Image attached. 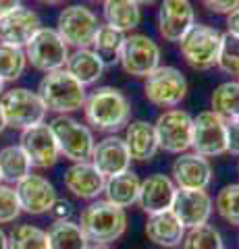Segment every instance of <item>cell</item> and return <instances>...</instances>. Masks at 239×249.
<instances>
[{
	"label": "cell",
	"instance_id": "f546056e",
	"mask_svg": "<svg viewBox=\"0 0 239 249\" xmlns=\"http://www.w3.org/2000/svg\"><path fill=\"white\" fill-rule=\"evenodd\" d=\"M210 106L212 112L221 114L225 121L239 119V81H225L214 88Z\"/></svg>",
	"mask_w": 239,
	"mask_h": 249
},
{
	"label": "cell",
	"instance_id": "7402d4cb",
	"mask_svg": "<svg viewBox=\"0 0 239 249\" xmlns=\"http://www.w3.org/2000/svg\"><path fill=\"white\" fill-rule=\"evenodd\" d=\"M123 142L127 145L129 158L137 160V162H148L152 160L158 147V139H156V131H154V123H148L144 119H135L129 121L125 127V137Z\"/></svg>",
	"mask_w": 239,
	"mask_h": 249
},
{
	"label": "cell",
	"instance_id": "74e56055",
	"mask_svg": "<svg viewBox=\"0 0 239 249\" xmlns=\"http://www.w3.org/2000/svg\"><path fill=\"white\" fill-rule=\"evenodd\" d=\"M202 2L208 11L217 15H229L239 6V0H202Z\"/></svg>",
	"mask_w": 239,
	"mask_h": 249
},
{
	"label": "cell",
	"instance_id": "f1b7e54d",
	"mask_svg": "<svg viewBox=\"0 0 239 249\" xmlns=\"http://www.w3.org/2000/svg\"><path fill=\"white\" fill-rule=\"evenodd\" d=\"M123 42H125V34H121V31L112 29L110 25L104 23V25L98 27L90 48L104 60V65H112V62H119Z\"/></svg>",
	"mask_w": 239,
	"mask_h": 249
},
{
	"label": "cell",
	"instance_id": "3957f363",
	"mask_svg": "<svg viewBox=\"0 0 239 249\" xmlns=\"http://www.w3.org/2000/svg\"><path fill=\"white\" fill-rule=\"evenodd\" d=\"M37 96L42 98L46 110L69 114L81 110L86 104L88 91L67 69H58V71L44 73L40 85H37Z\"/></svg>",
	"mask_w": 239,
	"mask_h": 249
},
{
	"label": "cell",
	"instance_id": "4316f807",
	"mask_svg": "<svg viewBox=\"0 0 239 249\" xmlns=\"http://www.w3.org/2000/svg\"><path fill=\"white\" fill-rule=\"evenodd\" d=\"M48 249H88L90 241L81 227L71 220H55L46 231Z\"/></svg>",
	"mask_w": 239,
	"mask_h": 249
},
{
	"label": "cell",
	"instance_id": "4fadbf2b",
	"mask_svg": "<svg viewBox=\"0 0 239 249\" xmlns=\"http://www.w3.org/2000/svg\"><path fill=\"white\" fill-rule=\"evenodd\" d=\"M15 193H17L21 212L32 216L50 214L52 206L58 199L55 185L42 175H27L23 181L15 185Z\"/></svg>",
	"mask_w": 239,
	"mask_h": 249
},
{
	"label": "cell",
	"instance_id": "bcb514c9",
	"mask_svg": "<svg viewBox=\"0 0 239 249\" xmlns=\"http://www.w3.org/2000/svg\"><path fill=\"white\" fill-rule=\"evenodd\" d=\"M88 249H112V247H109V245H90Z\"/></svg>",
	"mask_w": 239,
	"mask_h": 249
},
{
	"label": "cell",
	"instance_id": "ee69618b",
	"mask_svg": "<svg viewBox=\"0 0 239 249\" xmlns=\"http://www.w3.org/2000/svg\"><path fill=\"white\" fill-rule=\"evenodd\" d=\"M40 4H48V6H55V4H60L63 0H37Z\"/></svg>",
	"mask_w": 239,
	"mask_h": 249
},
{
	"label": "cell",
	"instance_id": "30bf717a",
	"mask_svg": "<svg viewBox=\"0 0 239 249\" xmlns=\"http://www.w3.org/2000/svg\"><path fill=\"white\" fill-rule=\"evenodd\" d=\"M144 96L160 108H175L187 96V79L177 67L160 65L144 81Z\"/></svg>",
	"mask_w": 239,
	"mask_h": 249
},
{
	"label": "cell",
	"instance_id": "6da1fadb",
	"mask_svg": "<svg viewBox=\"0 0 239 249\" xmlns=\"http://www.w3.org/2000/svg\"><path fill=\"white\" fill-rule=\"evenodd\" d=\"M83 112H86L88 124L104 133H117L125 129L131 121V104L127 96L110 85L92 91L86 98Z\"/></svg>",
	"mask_w": 239,
	"mask_h": 249
},
{
	"label": "cell",
	"instance_id": "ac0fdd59",
	"mask_svg": "<svg viewBox=\"0 0 239 249\" xmlns=\"http://www.w3.org/2000/svg\"><path fill=\"white\" fill-rule=\"evenodd\" d=\"M90 162L98 168V173L104 178L117 177L121 173H127L131 166V158L127 152V145L123 142V137L109 135L94 145Z\"/></svg>",
	"mask_w": 239,
	"mask_h": 249
},
{
	"label": "cell",
	"instance_id": "d6986e66",
	"mask_svg": "<svg viewBox=\"0 0 239 249\" xmlns=\"http://www.w3.org/2000/svg\"><path fill=\"white\" fill-rule=\"evenodd\" d=\"M40 27H42L40 15L27 9V6H19L17 11H13L0 19V42L17 46V48H25L29 40L40 31Z\"/></svg>",
	"mask_w": 239,
	"mask_h": 249
},
{
	"label": "cell",
	"instance_id": "cb8c5ba5",
	"mask_svg": "<svg viewBox=\"0 0 239 249\" xmlns=\"http://www.w3.org/2000/svg\"><path fill=\"white\" fill-rule=\"evenodd\" d=\"M65 69L83 85V88H88V85H94L100 77L104 75L106 65L92 48H79V50H73L69 54Z\"/></svg>",
	"mask_w": 239,
	"mask_h": 249
},
{
	"label": "cell",
	"instance_id": "9a60e30c",
	"mask_svg": "<svg viewBox=\"0 0 239 249\" xmlns=\"http://www.w3.org/2000/svg\"><path fill=\"white\" fill-rule=\"evenodd\" d=\"M19 145L23 147V152L27 154L32 166H37V168L55 166L58 156H60L56 139L52 135V129L48 123H40V124H36V127L21 131Z\"/></svg>",
	"mask_w": 239,
	"mask_h": 249
},
{
	"label": "cell",
	"instance_id": "ba28073f",
	"mask_svg": "<svg viewBox=\"0 0 239 249\" xmlns=\"http://www.w3.org/2000/svg\"><path fill=\"white\" fill-rule=\"evenodd\" d=\"M100 27L98 15L88 9L86 4H71L65 6L56 17V34L63 42L71 48H90L94 36Z\"/></svg>",
	"mask_w": 239,
	"mask_h": 249
},
{
	"label": "cell",
	"instance_id": "60d3db41",
	"mask_svg": "<svg viewBox=\"0 0 239 249\" xmlns=\"http://www.w3.org/2000/svg\"><path fill=\"white\" fill-rule=\"evenodd\" d=\"M19 6H23L21 0H0V19L6 17V15L13 11H17Z\"/></svg>",
	"mask_w": 239,
	"mask_h": 249
},
{
	"label": "cell",
	"instance_id": "c3c4849f",
	"mask_svg": "<svg viewBox=\"0 0 239 249\" xmlns=\"http://www.w3.org/2000/svg\"><path fill=\"white\" fill-rule=\"evenodd\" d=\"M92 2H104V0H92Z\"/></svg>",
	"mask_w": 239,
	"mask_h": 249
},
{
	"label": "cell",
	"instance_id": "2e32d148",
	"mask_svg": "<svg viewBox=\"0 0 239 249\" xmlns=\"http://www.w3.org/2000/svg\"><path fill=\"white\" fill-rule=\"evenodd\" d=\"M214 201L206 189H177L171 212L185 229L206 224L212 214Z\"/></svg>",
	"mask_w": 239,
	"mask_h": 249
},
{
	"label": "cell",
	"instance_id": "1f68e13d",
	"mask_svg": "<svg viewBox=\"0 0 239 249\" xmlns=\"http://www.w3.org/2000/svg\"><path fill=\"white\" fill-rule=\"evenodd\" d=\"M6 237H9V249H48L46 231L34 224H19Z\"/></svg>",
	"mask_w": 239,
	"mask_h": 249
},
{
	"label": "cell",
	"instance_id": "484cf974",
	"mask_svg": "<svg viewBox=\"0 0 239 249\" xmlns=\"http://www.w3.org/2000/svg\"><path fill=\"white\" fill-rule=\"evenodd\" d=\"M102 15L106 25H110L112 29L121 31V34L135 29L142 21L140 4H135L133 0H104Z\"/></svg>",
	"mask_w": 239,
	"mask_h": 249
},
{
	"label": "cell",
	"instance_id": "e0dca14e",
	"mask_svg": "<svg viewBox=\"0 0 239 249\" xmlns=\"http://www.w3.org/2000/svg\"><path fill=\"white\" fill-rule=\"evenodd\" d=\"M171 178L177 189H208L212 181V166L204 156L185 152L175 158Z\"/></svg>",
	"mask_w": 239,
	"mask_h": 249
},
{
	"label": "cell",
	"instance_id": "7dc6e473",
	"mask_svg": "<svg viewBox=\"0 0 239 249\" xmlns=\"http://www.w3.org/2000/svg\"><path fill=\"white\" fill-rule=\"evenodd\" d=\"M2 93H4V81L0 79V96H2Z\"/></svg>",
	"mask_w": 239,
	"mask_h": 249
},
{
	"label": "cell",
	"instance_id": "83f0119b",
	"mask_svg": "<svg viewBox=\"0 0 239 249\" xmlns=\"http://www.w3.org/2000/svg\"><path fill=\"white\" fill-rule=\"evenodd\" d=\"M27 175H32V162L21 145H6L0 150V178L6 183L23 181Z\"/></svg>",
	"mask_w": 239,
	"mask_h": 249
},
{
	"label": "cell",
	"instance_id": "8992f818",
	"mask_svg": "<svg viewBox=\"0 0 239 249\" xmlns=\"http://www.w3.org/2000/svg\"><path fill=\"white\" fill-rule=\"evenodd\" d=\"M221 37L222 34L219 29L196 23L179 42V52L183 60L196 71H208V69L217 67L221 52Z\"/></svg>",
	"mask_w": 239,
	"mask_h": 249
},
{
	"label": "cell",
	"instance_id": "5bb4252c",
	"mask_svg": "<svg viewBox=\"0 0 239 249\" xmlns=\"http://www.w3.org/2000/svg\"><path fill=\"white\" fill-rule=\"evenodd\" d=\"M158 34L166 42H181L196 25V13L189 0H163L156 17Z\"/></svg>",
	"mask_w": 239,
	"mask_h": 249
},
{
	"label": "cell",
	"instance_id": "836d02e7",
	"mask_svg": "<svg viewBox=\"0 0 239 249\" xmlns=\"http://www.w3.org/2000/svg\"><path fill=\"white\" fill-rule=\"evenodd\" d=\"M214 208H217L219 216L225 222L239 227V183H231L222 187L217 199H214Z\"/></svg>",
	"mask_w": 239,
	"mask_h": 249
},
{
	"label": "cell",
	"instance_id": "d590c367",
	"mask_svg": "<svg viewBox=\"0 0 239 249\" xmlns=\"http://www.w3.org/2000/svg\"><path fill=\"white\" fill-rule=\"evenodd\" d=\"M21 214L17 193L11 185L0 183V224H9Z\"/></svg>",
	"mask_w": 239,
	"mask_h": 249
},
{
	"label": "cell",
	"instance_id": "5b68a950",
	"mask_svg": "<svg viewBox=\"0 0 239 249\" xmlns=\"http://www.w3.org/2000/svg\"><path fill=\"white\" fill-rule=\"evenodd\" d=\"M0 106H2V112L6 119V127H13L19 131H25L29 127L44 123L46 114H48L42 98L37 96V91H32L27 88L6 89L0 96Z\"/></svg>",
	"mask_w": 239,
	"mask_h": 249
},
{
	"label": "cell",
	"instance_id": "8fae6325",
	"mask_svg": "<svg viewBox=\"0 0 239 249\" xmlns=\"http://www.w3.org/2000/svg\"><path fill=\"white\" fill-rule=\"evenodd\" d=\"M119 65L127 75L146 79L160 67V46L146 34L125 36L119 54Z\"/></svg>",
	"mask_w": 239,
	"mask_h": 249
},
{
	"label": "cell",
	"instance_id": "44dd1931",
	"mask_svg": "<svg viewBox=\"0 0 239 249\" xmlns=\"http://www.w3.org/2000/svg\"><path fill=\"white\" fill-rule=\"evenodd\" d=\"M65 189L79 199H96L104 191L106 178L92 162H73L63 175Z\"/></svg>",
	"mask_w": 239,
	"mask_h": 249
},
{
	"label": "cell",
	"instance_id": "ffe728a7",
	"mask_svg": "<svg viewBox=\"0 0 239 249\" xmlns=\"http://www.w3.org/2000/svg\"><path fill=\"white\" fill-rule=\"evenodd\" d=\"M175 193H177V187L173 183V178L156 173V175L146 177L142 181L137 204H140V208L148 216L163 214V212H168V210L173 208Z\"/></svg>",
	"mask_w": 239,
	"mask_h": 249
},
{
	"label": "cell",
	"instance_id": "b9f144b4",
	"mask_svg": "<svg viewBox=\"0 0 239 249\" xmlns=\"http://www.w3.org/2000/svg\"><path fill=\"white\" fill-rule=\"evenodd\" d=\"M0 249H9V237L2 229H0Z\"/></svg>",
	"mask_w": 239,
	"mask_h": 249
},
{
	"label": "cell",
	"instance_id": "603a6c76",
	"mask_svg": "<svg viewBox=\"0 0 239 249\" xmlns=\"http://www.w3.org/2000/svg\"><path fill=\"white\" fill-rule=\"evenodd\" d=\"M185 231L187 229L177 220V216L171 210L163 212V214L148 216V222H146V237H148L154 245L166 247V249H177V245H181Z\"/></svg>",
	"mask_w": 239,
	"mask_h": 249
},
{
	"label": "cell",
	"instance_id": "ab89813d",
	"mask_svg": "<svg viewBox=\"0 0 239 249\" xmlns=\"http://www.w3.org/2000/svg\"><path fill=\"white\" fill-rule=\"evenodd\" d=\"M227 31L233 36H239V6L227 15Z\"/></svg>",
	"mask_w": 239,
	"mask_h": 249
},
{
	"label": "cell",
	"instance_id": "f6af8a7d",
	"mask_svg": "<svg viewBox=\"0 0 239 249\" xmlns=\"http://www.w3.org/2000/svg\"><path fill=\"white\" fill-rule=\"evenodd\" d=\"M133 2L142 6V4H152V2H156V0H133Z\"/></svg>",
	"mask_w": 239,
	"mask_h": 249
},
{
	"label": "cell",
	"instance_id": "4dcf8cb0",
	"mask_svg": "<svg viewBox=\"0 0 239 249\" xmlns=\"http://www.w3.org/2000/svg\"><path fill=\"white\" fill-rule=\"evenodd\" d=\"M25 67H27L25 50L0 42V79L4 83L17 81L25 73Z\"/></svg>",
	"mask_w": 239,
	"mask_h": 249
},
{
	"label": "cell",
	"instance_id": "d4e9b609",
	"mask_svg": "<svg viewBox=\"0 0 239 249\" xmlns=\"http://www.w3.org/2000/svg\"><path fill=\"white\" fill-rule=\"evenodd\" d=\"M140 187H142V178L137 177L133 170H127V173L106 178L102 193L106 196V201H110V204L125 210L137 201V197H140Z\"/></svg>",
	"mask_w": 239,
	"mask_h": 249
},
{
	"label": "cell",
	"instance_id": "681fc988",
	"mask_svg": "<svg viewBox=\"0 0 239 249\" xmlns=\"http://www.w3.org/2000/svg\"><path fill=\"white\" fill-rule=\"evenodd\" d=\"M237 170H239V166H237Z\"/></svg>",
	"mask_w": 239,
	"mask_h": 249
},
{
	"label": "cell",
	"instance_id": "e575fe53",
	"mask_svg": "<svg viewBox=\"0 0 239 249\" xmlns=\"http://www.w3.org/2000/svg\"><path fill=\"white\" fill-rule=\"evenodd\" d=\"M217 67L222 73L239 77V36H233V34H229V31L222 34Z\"/></svg>",
	"mask_w": 239,
	"mask_h": 249
},
{
	"label": "cell",
	"instance_id": "277c9868",
	"mask_svg": "<svg viewBox=\"0 0 239 249\" xmlns=\"http://www.w3.org/2000/svg\"><path fill=\"white\" fill-rule=\"evenodd\" d=\"M48 124L56 139L60 156L71 162H88L92 158L96 139L90 127L69 114H56Z\"/></svg>",
	"mask_w": 239,
	"mask_h": 249
},
{
	"label": "cell",
	"instance_id": "d6a6232c",
	"mask_svg": "<svg viewBox=\"0 0 239 249\" xmlns=\"http://www.w3.org/2000/svg\"><path fill=\"white\" fill-rule=\"evenodd\" d=\"M181 245H183V249H225L222 247L221 232L208 222L185 231Z\"/></svg>",
	"mask_w": 239,
	"mask_h": 249
},
{
	"label": "cell",
	"instance_id": "7c38bea8",
	"mask_svg": "<svg viewBox=\"0 0 239 249\" xmlns=\"http://www.w3.org/2000/svg\"><path fill=\"white\" fill-rule=\"evenodd\" d=\"M191 150L204 158L227 154V121L212 110H204L194 116Z\"/></svg>",
	"mask_w": 239,
	"mask_h": 249
},
{
	"label": "cell",
	"instance_id": "8d00e7d4",
	"mask_svg": "<svg viewBox=\"0 0 239 249\" xmlns=\"http://www.w3.org/2000/svg\"><path fill=\"white\" fill-rule=\"evenodd\" d=\"M227 152L239 156V119L227 121Z\"/></svg>",
	"mask_w": 239,
	"mask_h": 249
},
{
	"label": "cell",
	"instance_id": "f907efd6",
	"mask_svg": "<svg viewBox=\"0 0 239 249\" xmlns=\"http://www.w3.org/2000/svg\"><path fill=\"white\" fill-rule=\"evenodd\" d=\"M0 181H2V178H0Z\"/></svg>",
	"mask_w": 239,
	"mask_h": 249
},
{
	"label": "cell",
	"instance_id": "f35d334b",
	"mask_svg": "<svg viewBox=\"0 0 239 249\" xmlns=\"http://www.w3.org/2000/svg\"><path fill=\"white\" fill-rule=\"evenodd\" d=\"M50 214H55V220H67L65 216L71 214V204H69V201H60V199H56V204L52 206Z\"/></svg>",
	"mask_w": 239,
	"mask_h": 249
},
{
	"label": "cell",
	"instance_id": "9c48e42d",
	"mask_svg": "<svg viewBox=\"0 0 239 249\" xmlns=\"http://www.w3.org/2000/svg\"><path fill=\"white\" fill-rule=\"evenodd\" d=\"M23 50H25L29 65L42 73L65 69L69 54H71L69 46L63 42V37L52 27H40V31L29 40V44Z\"/></svg>",
	"mask_w": 239,
	"mask_h": 249
},
{
	"label": "cell",
	"instance_id": "7bdbcfd3",
	"mask_svg": "<svg viewBox=\"0 0 239 249\" xmlns=\"http://www.w3.org/2000/svg\"><path fill=\"white\" fill-rule=\"evenodd\" d=\"M6 129V119H4V112H2V106H0V133Z\"/></svg>",
	"mask_w": 239,
	"mask_h": 249
},
{
	"label": "cell",
	"instance_id": "7a4b0ae2",
	"mask_svg": "<svg viewBox=\"0 0 239 249\" xmlns=\"http://www.w3.org/2000/svg\"><path fill=\"white\" fill-rule=\"evenodd\" d=\"M77 224L92 245H109L127 231V214L110 201L96 199L81 212Z\"/></svg>",
	"mask_w": 239,
	"mask_h": 249
},
{
	"label": "cell",
	"instance_id": "52a82bcc",
	"mask_svg": "<svg viewBox=\"0 0 239 249\" xmlns=\"http://www.w3.org/2000/svg\"><path fill=\"white\" fill-rule=\"evenodd\" d=\"M154 131H156L158 147L168 154H185L191 150V137H194V116L187 110L181 108H168V110L160 112L156 123H154Z\"/></svg>",
	"mask_w": 239,
	"mask_h": 249
}]
</instances>
